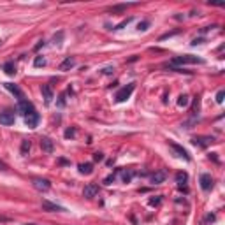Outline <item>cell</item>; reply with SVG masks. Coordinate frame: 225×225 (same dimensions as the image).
I'll use <instances>...</instances> for the list:
<instances>
[{"label": "cell", "instance_id": "f35d334b", "mask_svg": "<svg viewBox=\"0 0 225 225\" xmlns=\"http://www.w3.org/2000/svg\"><path fill=\"white\" fill-rule=\"evenodd\" d=\"M7 169H9V167H7V164L0 160V171H7Z\"/></svg>", "mask_w": 225, "mask_h": 225}, {"label": "cell", "instance_id": "8992f818", "mask_svg": "<svg viewBox=\"0 0 225 225\" xmlns=\"http://www.w3.org/2000/svg\"><path fill=\"white\" fill-rule=\"evenodd\" d=\"M199 183H201V188L206 190V192L213 188V178H211V174H208V172L201 174V178H199Z\"/></svg>", "mask_w": 225, "mask_h": 225}, {"label": "cell", "instance_id": "7a4b0ae2", "mask_svg": "<svg viewBox=\"0 0 225 225\" xmlns=\"http://www.w3.org/2000/svg\"><path fill=\"white\" fill-rule=\"evenodd\" d=\"M134 90H135V84H134V83H130V84H127V86H123V88H121V90H120L118 93H116V100H118V102H123V100H127V98L132 95V91H134Z\"/></svg>", "mask_w": 225, "mask_h": 225}, {"label": "cell", "instance_id": "d4e9b609", "mask_svg": "<svg viewBox=\"0 0 225 225\" xmlns=\"http://www.w3.org/2000/svg\"><path fill=\"white\" fill-rule=\"evenodd\" d=\"M132 20H134V18H127V20H123L121 23H120V25H116V27H114V30H121V28L127 27V25H128V23H130Z\"/></svg>", "mask_w": 225, "mask_h": 225}, {"label": "cell", "instance_id": "8fae6325", "mask_svg": "<svg viewBox=\"0 0 225 225\" xmlns=\"http://www.w3.org/2000/svg\"><path fill=\"white\" fill-rule=\"evenodd\" d=\"M165 178H167V172L165 171H157L151 174V183L153 185H160V183L165 181Z\"/></svg>", "mask_w": 225, "mask_h": 225}, {"label": "cell", "instance_id": "60d3db41", "mask_svg": "<svg viewBox=\"0 0 225 225\" xmlns=\"http://www.w3.org/2000/svg\"><path fill=\"white\" fill-rule=\"evenodd\" d=\"M42 46H44V41H39V44H37V46H35L34 49H35V51H37V49H41Z\"/></svg>", "mask_w": 225, "mask_h": 225}, {"label": "cell", "instance_id": "cb8c5ba5", "mask_svg": "<svg viewBox=\"0 0 225 225\" xmlns=\"http://www.w3.org/2000/svg\"><path fill=\"white\" fill-rule=\"evenodd\" d=\"M34 65L35 67H44V65H46V58H44V56H35Z\"/></svg>", "mask_w": 225, "mask_h": 225}, {"label": "cell", "instance_id": "836d02e7", "mask_svg": "<svg viewBox=\"0 0 225 225\" xmlns=\"http://www.w3.org/2000/svg\"><path fill=\"white\" fill-rule=\"evenodd\" d=\"M197 109H199V97H195V98H194V107H192V111L195 112Z\"/></svg>", "mask_w": 225, "mask_h": 225}, {"label": "cell", "instance_id": "484cf974", "mask_svg": "<svg viewBox=\"0 0 225 225\" xmlns=\"http://www.w3.org/2000/svg\"><path fill=\"white\" fill-rule=\"evenodd\" d=\"M74 135H76V128H67V130H65V137H67V139L74 137Z\"/></svg>", "mask_w": 225, "mask_h": 225}, {"label": "cell", "instance_id": "83f0119b", "mask_svg": "<svg viewBox=\"0 0 225 225\" xmlns=\"http://www.w3.org/2000/svg\"><path fill=\"white\" fill-rule=\"evenodd\" d=\"M148 27H149V21H141L139 25H137V28H139V30H142V32H144V30H148Z\"/></svg>", "mask_w": 225, "mask_h": 225}, {"label": "cell", "instance_id": "f1b7e54d", "mask_svg": "<svg viewBox=\"0 0 225 225\" xmlns=\"http://www.w3.org/2000/svg\"><path fill=\"white\" fill-rule=\"evenodd\" d=\"M93 160H95V162H102V160H104V155L100 153V151L93 153Z\"/></svg>", "mask_w": 225, "mask_h": 225}, {"label": "cell", "instance_id": "7402d4cb", "mask_svg": "<svg viewBox=\"0 0 225 225\" xmlns=\"http://www.w3.org/2000/svg\"><path fill=\"white\" fill-rule=\"evenodd\" d=\"M30 148H32V144H30V141H23L21 142V155L25 157V155H28V151H30Z\"/></svg>", "mask_w": 225, "mask_h": 225}, {"label": "cell", "instance_id": "ee69618b", "mask_svg": "<svg viewBox=\"0 0 225 225\" xmlns=\"http://www.w3.org/2000/svg\"><path fill=\"white\" fill-rule=\"evenodd\" d=\"M0 44H2V41H0Z\"/></svg>", "mask_w": 225, "mask_h": 225}, {"label": "cell", "instance_id": "44dd1931", "mask_svg": "<svg viewBox=\"0 0 225 225\" xmlns=\"http://www.w3.org/2000/svg\"><path fill=\"white\" fill-rule=\"evenodd\" d=\"M188 104H190L188 95H179V98H178V105H179V107H186Z\"/></svg>", "mask_w": 225, "mask_h": 225}, {"label": "cell", "instance_id": "7c38bea8", "mask_svg": "<svg viewBox=\"0 0 225 225\" xmlns=\"http://www.w3.org/2000/svg\"><path fill=\"white\" fill-rule=\"evenodd\" d=\"M41 148L46 151V153H53L55 144H53V141L49 139V137H42V139H41Z\"/></svg>", "mask_w": 225, "mask_h": 225}, {"label": "cell", "instance_id": "30bf717a", "mask_svg": "<svg viewBox=\"0 0 225 225\" xmlns=\"http://www.w3.org/2000/svg\"><path fill=\"white\" fill-rule=\"evenodd\" d=\"M169 146L172 148V149H174V151H176L178 155H179V157H183L185 160H190V155H188V151H186V149H185L183 146H179V144H176L174 141H169Z\"/></svg>", "mask_w": 225, "mask_h": 225}, {"label": "cell", "instance_id": "d590c367", "mask_svg": "<svg viewBox=\"0 0 225 225\" xmlns=\"http://www.w3.org/2000/svg\"><path fill=\"white\" fill-rule=\"evenodd\" d=\"M63 32H58V35H55V44H58V41H62Z\"/></svg>", "mask_w": 225, "mask_h": 225}, {"label": "cell", "instance_id": "1f68e13d", "mask_svg": "<svg viewBox=\"0 0 225 225\" xmlns=\"http://www.w3.org/2000/svg\"><path fill=\"white\" fill-rule=\"evenodd\" d=\"M162 202V197H157V199H149V206H158Z\"/></svg>", "mask_w": 225, "mask_h": 225}, {"label": "cell", "instance_id": "d6986e66", "mask_svg": "<svg viewBox=\"0 0 225 225\" xmlns=\"http://www.w3.org/2000/svg\"><path fill=\"white\" fill-rule=\"evenodd\" d=\"M4 70H6L7 76H14L16 74V65L13 62H7V63H4Z\"/></svg>", "mask_w": 225, "mask_h": 225}, {"label": "cell", "instance_id": "5b68a950", "mask_svg": "<svg viewBox=\"0 0 225 225\" xmlns=\"http://www.w3.org/2000/svg\"><path fill=\"white\" fill-rule=\"evenodd\" d=\"M192 142H194L195 146L206 148V146H209V144H213V142H215V137H213V135H199V137H194V139H192Z\"/></svg>", "mask_w": 225, "mask_h": 225}, {"label": "cell", "instance_id": "52a82bcc", "mask_svg": "<svg viewBox=\"0 0 225 225\" xmlns=\"http://www.w3.org/2000/svg\"><path fill=\"white\" fill-rule=\"evenodd\" d=\"M39 120H41V116H39V112L37 111L28 112L27 116H25V121H27V125L30 127V128H35V127L39 125Z\"/></svg>", "mask_w": 225, "mask_h": 225}, {"label": "cell", "instance_id": "277c9868", "mask_svg": "<svg viewBox=\"0 0 225 225\" xmlns=\"http://www.w3.org/2000/svg\"><path fill=\"white\" fill-rule=\"evenodd\" d=\"M18 111L23 112V114L27 116L28 112L35 111V107H34V104H32L30 100H27V98L23 97V98H20V100H18Z\"/></svg>", "mask_w": 225, "mask_h": 225}, {"label": "cell", "instance_id": "2e32d148", "mask_svg": "<svg viewBox=\"0 0 225 225\" xmlns=\"http://www.w3.org/2000/svg\"><path fill=\"white\" fill-rule=\"evenodd\" d=\"M6 88L9 91H11V93H14V95H16V97H18V100H20V98H23V91L20 90V86H18V84H13V83H6Z\"/></svg>", "mask_w": 225, "mask_h": 225}, {"label": "cell", "instance_id": "4dcf8cb0", "mask_svg": "<svg viewBox=\"0 0 225 225\" xmlns=\"http://www.w3.org/2000/svg\"><path fill=\"white\" fill-rule=\"evenodd\" d=\"M178 32H179V30H174V32H167V34L160 35V41H164V39H167V37H172V35H176Z\"/></svg>", "mask_w": 225, "mask_h": 225}, {"label": "cell", "instance_id": "74e56055", "mask_svg": "<svg viewBox=\"0 0 225 225\" xmlns=\"http://www.w3.org/2000/svg\"><path fill=\"white\" fill-rule=\"evenodd\" d=\"M209 222H215V215H208L206 216V223H209Z\"/></svg>", "mask_w": 225, "mask_h": 225}, {"label": "cell", "instance_id": "8d00e7d4", "mask_svg": "<svg viewBox=\"0 0 225 225\" xmlns=\"http://www.w3.org/2000/svg\"><path fill=\"white\" fill-rule=\"evenodd\" d=\"M13 218H9V216H0V223H7V222H11Z\"/></svg>", "mask_w": 225, "mask_h": 225}, {"label": "cell", "instance_id": "3957f363", "mask_svg": "<svg viewBox=\"0 0 225 225\" xmlns=\"http://www.w3.org/2000/svg\"><path fill=\"white\" fill-rule=\"evenodd\" d=\"M32 185H34L35 190H39V192H48L51 188V181L49 179H44V178H34L32 179Z\"/></svg>", "mask_w": 225, "mask_h": 225}, {"label": "cell", "instance_id": "ac0fdd59", "mask_svg": "<svg viewBox=\"0 0 225 225\" xmlns=\"http://www.w3.org/2000/svg\"><path fill=\"white\" fill-rule=\"evenodd\" d=\"M186 181H188V174H186V172H183V171L176 172V183H178V185H185Z\"/></svg>", "mask_w": 225, "mask_h": 225}, {"label": "cell", "instance_id": "ab89813d", "mask_svg": "<svg viewBox=\"0 0 225 225\" xmlns=\"http://www.w3.org/2000/svg\"><path fill=\"white\" fill-rule=\"evenodd\" d=\"M58 104H60V105L65 104V95H60V100H58Z\"/></svg>", "mask_w": 225, "mask_h": 225}, {"label": "cell", "instance_id": "e0dca14e", "mask_svg": "<svg viewBox=\"0 0 225 225\" xmlns=\"http://www.w3.org/2000/svg\"><path fill=\"white\" fill-rule=\"evenodd\" d=\"M79 172H81V174H91V172H93V164H90V162L79 164Z\"/></svg>", "mask_w": 225, "mask_h": 225}, {"label": "cell", "instance_id": "6da1fadb", "mask_svg": "<svg viewBox=\"0 0 225 225\" xmlns=\"http://www.w3.org/2000/svg\"><path fill=\"white\" fill-rule=\"evenodd\" d=\"M194 65V63H204V58H199V56H194V55H183V56H174L171 60V65L176 67V65Z\"/></svg>", "mask_w": 225, "mask_h": 225}, {"label": "cell", "instance_id": "e575fe53", "mask_svg": "<svg viewBox=\"0 0 225 225\" xmlns=\"http://www.w3.org/2000/svg\"><path fill=\"white\" fill-rule=\"evenodd\" d=\"M204 42V39L202 37H199V39H194V41H192V46H197V44H202Z\"/></svg>", "mask_w": 225, "mask_h": 225}, {"label": "cell", "instance_id": "7bdbcfd3", "mask_svg": "<svg viewBox=\"0 0 225 225\" xmlns=\"http://www.w3.org/2000/svg\"><path fill=\"white\" fill-rule=\"evenodd\" d=\"M25 225H34V223H25Z\"/></svg>", "mask_w": 225, "mask_h": 225}, {"label": "cell", "instance_id": "9a60e30c", "mask_svg": "<svg viewBox=\"0 0 225 225\" xmlns=\"http://www.w3.org/2000/svg\"><path fill=\"white\" fill-rule=\"evenodd\" d=\"M42 95H44V100H46V104H49L51 100H53V90H51V86L49 84H42Z\"/></svg>", "mask_w": 225, "mask_h": 225}, {"label": "cell", "instance_id": "d6a6232c", "mask_svg": "<svg viewBox=\"0 0 225 225\" xmlns=\"http://www.w3.org/2000/svg\"><path fill=\"white\" fill-rule=\"evenodd\" d=\"M114 72V67H104L102 69V74H112Z\"/></svg>", "mask_w": 225, "mask_h": 225}, {"label": "cell", "instance_id": "4316f807", "mask_svg": "<svg viewBox=\"0 0 225 225\" xmlns=\"http://www.w3.org/2000/svg\"><path fill=\"white\" fill-rule=\"evenodd\" d=\"M223 97H225V91L220 90V91L216 93V102H218V104H222V102H223Z\"/></svg>", "mask_w": 225, "mask_h": 225}, {"label": "cell", "instance_id": "603a6c76", "mask_svg": "<svg viewBox=\"0 0 225 225\" xmlns=\"http://www.w3.org/2000/svg\"><path fill=\"white\" fill-rule=\"evenodd\" d=\"M132 178H134L132 171H121V179H123V183H130Z\"/></svg>", "mask_w": 225, "mask_h": 225}, {"label": "cell", "instance_id": "4fadbf2b", "mask_svg": "<svg viewBox=\"0 0 225 225\" xmlns=\"http://www.w3.org/2000/svg\"><path fill=\"white\" fill-rule=\"evenodd\" d=\"M41 208H42V211H65L62 206H58V204H53V202H48V201H42Z\"/></svg>", "mask_w": 225, "mask_h": 225}, {"label": "cell", "instance_id": "ba28073f", "mask_svg": "<svg viewBox=\"0 0 225 225\" xmlns=\"http://www.w3.org/2000/svg\"><path fill=\"white\" fill-rule=\"evenodd\" d=\"M97 194H98V185H95V183H88L83 190V195L86 199H93Z\"/></svg>", "mask_w": 225, "mask_h": 225}, {"label": "cell", "instance_id": "5bb4252c", "mask_svg": "<svg viewBox=\"0 0 225 225\" xmlns=\"http://www.w3.org/2000/svg\"><path fill=\"white\" fill-rule=\"evenodd\" d=\"M74 65H76V58H74V56H67V58L60 63V70H69V69H72Z\"/></svg>", "mask_w": 225, "mask_h": 225}, {"label": "cell", "instance_id": "f546056e", "mask_svg": "<svg viewBox=\"0 0 225 225\" xmlns=\"http://www.w3.org/2000/svg\"><path fill=\"white\" fill-rule=\"evenodd\" d=\"M114 178H116V174L112 172V174H109V176H107V178L104 179V183H105V185H111V183L114 181Z\"/></svg>", "mask_w": 225, "mask_h": 225}, {"label": "cell", "instance_id": "9c48e42d", "mask_svg": "<svg viewBox=\"0 0 225 225\" xmlns=\"http://www.w3.org/2000/svg\"><path fill=\"white\" fill-rule=\"evenodd\" d=\"M14 112L13 111H2L0 112V123L2 125H13L14 123Z\"/></svg>", "mask_w": 225, "mask_h": 225}, {"label": "cell", "instance_id": "b9f144b4", "mask_svg": "<svg viewBox=\"0 0 225 225\" xmlns=\"http://www.w3.org/2000/svg\"><path fill=\"white\" fill-rule=\"evenodd\" d=\"M58 162H60V164H62V165H67V164H69V162L65 160V158H60V160H58Z\"/></svg>", "mask_w": 225, "mask_h": 225}, {"label": "cell", "instance_id": "ffe728a7", "mask_svg": "<svg viewBox=\"0 0 225 225\" xmlns=\"http://www.w3.org/2000/svg\"><path fill=\"white\" fill-rule=\"evenodd\" d=\"M132 4H118V6H112L109 11L111 13H123V11H127V7H130Z\"/></svg>", "mask_w": 225, "mask_h": 225}]
</instances>
